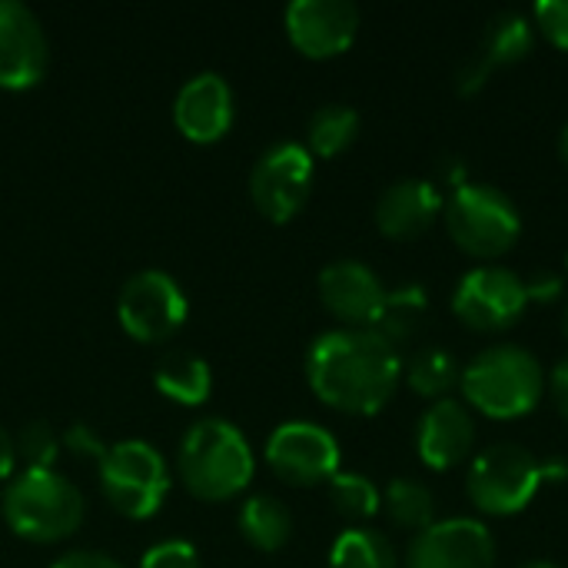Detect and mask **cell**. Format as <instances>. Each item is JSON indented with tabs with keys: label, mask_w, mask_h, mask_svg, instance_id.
<instances>
[{
	"label": "cell",
	"mask_w": 568,
	"mask_h": 568,
	"mask_svg": "<svg viewBox=\"0 0 568 568\" xmlns=\"http://www.w3.org/2000/svg\"><path fill=\"white\" fill-rule=\"evenodd\" d=\"M306 379L326 406L369 416L393 399L403 379V356L373 326H336L310 343Z\"/></svg>",
	"instance_id": "1"
},
{
	"label": "cell",
	"mask_w": 568,
	"mask_h": 568,
	"mask_svg": "<svg viewBox=\"0 0 568 568\" xmlns=\"http://www.w3.org/2000/svg\"><path fill=\"white\" fill-rule=\"evenodd\" d=\"M176 469L196 499L220 503L233 499L250 486L256 473V456L236 423L223 416H203L183 433L176 449Z\"/></svg>",
	"instance_id": "2"
},
{
	"label": "cell",
	"mask_w": 568,
	"mask_h": 568,
	"mask_svg": "<svg viewBox=\"0 0 568 568\" xmlns=\"http://www.w3.org/2000/svg\"><path fill=\"white\" fill-rule=\"evenodd\" d=\"M459 386L469 409H479L493 419H516L536 409L542 399L546 373L526 346L496 343L469 359Z\"/></svg>",
	"instance_id": "3"
},
{
	"label": "cell",
	"mask_w": 568,
	"mask_h": 568,
	"mask_svg": "<svg viewBox=\"0 0 568 568\" xmlns=\"http://www.w3.org/2000/svg\"><path fill=\"white\" fill-rule=\"evenodd\" d=\"M0 509L7 526L30 542H57L67 539L87 513L83 493L73 479L57 469L23 466L3 486Z\"/></svg>",
	"instance_id": "4"
},
{
	"label": "cell",
	"mask_w": 568,
	"mask_h": 568,
	"mask_svg": "<svg viewBox=\"0 0 568 568\" xmlns=\"http://www.w3.org/2000/svg\"><path fill=\"white\" fill-rule=\"evenodd\" d=\"M446 230L456 240V246L469 256L493 260L513 250V243L523 233L519 206L509 193H503L493 183H459L443 203Z\"/></svg>",
	"instance_id": "5"
},
{
	"label": "cell",
	"mask_w": 568,
	"mask_h": 568,
	"mask_svg": "<svg viewBox=\"0 0 568 568\" xmlns=\"http://www.w3.org/2000/svg\"><path fill=\"white\" fill-rule=\"evenodd\" d=\"M97 466L106 499L130 519H150L170 493V466L146 439L110 443Z\"/></svg>",
	"instance_id": "6"
},
{
	"label": "cell",
	"mask_w": 568,
	"mask_h": 568,
	"mask_svg": "<svg viewBox=\"0 0 568 568\" xmlns=\"http://www.w3.org/2000/svg\"><path fill=\"white\" fill-rule=\"evenodd\" d=\"M542 486V463L519 443H493L473 463L466 476L469 503L486 516L523 513Z\"/></svg>",
	"instance_id": "7"
},
{
	"label": "cell",
	"mask_w": 568,
	"mask_h": 568,
	"mask_svg": "<svg viewBox=\"0 0 568 568\" xmlns=\"http://www.w3.org/2000/svg\"><path fill=\"white\" fill-rule=\"evenodd\" d=\"M116 316L133 339L160 343L170 339L186 323L190 300L173 273L160 266H146L123 280L116 293Z\"/></svg>",
	"instance_id": "8"
},
{
	"label": "cell",
	"mask_w": 568,
	"mask_h": 568,
	"mask_svg": "<svg viewBox=\"0 0 568 568\" xmlns=\"http://www.w3.org/2000/svg\"><path fill=\"white\" fill-rule=\"evenodd\" d=\"M313 173H316V163L306 143L276 140L256 156L250 170V196L266 220L286 223L310 200Z\"/></svg>",
	"instance_id": "9"
},
{
	"label": "cell",
	"mask_w": 568,
	"mask_h": 568,
	"mask_svg": "<svg viewBox=\"0 0 568 568\" xmlns=\"http://www.w3.org/2000/svg\"><path fill=\"white\" fill-rule=\"evenodd\" d=\"M529 306L526 276L506 266H476L469 270L453 293V313L479 333L509 329Z\"/></svg>",
	"instance_id": "10"
},
{
	"label": "cell",
	"mask_w": 568,
	"mask_h": 568,
	"mask_svg": "<svg viewBox=\"0 0 568 568\" xmlns=\"http://www.w3.org/2000/svg\"><path fill=\"white\" fill-rule=\"evenodd\" d=\"M266 463L293 486H316L339 473V443L320 423L286 419L266 439Z\"/></svg>",
	"instance_id": "11"
},
{
	"label": "cell",
	"mask_w": 568,
	"mask_h": 568,
	"mask_svg": "<svg viewBox=\"0 0 568 568\" xmlns=\"http://www.w3.org/2000/svg\"><path fill=\"white\" fill-rule=\"evenodd\" d=\"M406 568H496V539L486 523L449 516L416 532Z\"/></svg>",
	"instance_id": "12"
},
{
	"label": "cell",
	"mask_w": 568,
	"mask_h": 568,
	"mask_svg": "<svg viewBox=\"0 0 568 568\" xmlns=\"http://www.w3.org/2000/svg\"><path fill=\"white\" fill-rule=\"evenodd\" d=\"M50 63V40L23 0H0V87L27 90Z\"/></svg>",
	"instance_id": "13"
},
{
	"label": "cell",
	"mask_w": 568,
	"mask_h": 568,
	"mask_svg": "<svg viewBox=\"0 0 568 568\" xmlns=\"http://www.w3.org/2000/svg\"><path fill=\"white\" fill-rule=\"evenodd\" d=\"M286 37L306 57H336L359 33V7L353 0H293L283 13Z\"/></svg>",
	"instance_id": "14"
},
{
	"label": "cell",
	"mask_w": 568,
	"mask_h": 568,
	"mask_svg": "<svg viewBox=\"0 0 568 568\" xmlns=\"http://www.w3.org/2000/svg\"><path fill=\"white\" fill-rule=\"evenodd\" d=\"M532 43H536V27H532V20L526 13H519V10L493 13L486 20V27H483V37H479L476 50L459 63V73H456L459 93L479 90L496 67L523 60L532 50Z\"/></svg>",
	"instance_id": "15"
},
{
	"label": "cell",
	"mask_w": 568,
	"mask_h": 568,
	"mask_svg": "<svg viewBox=\"0 0 568 568\" xmlns=\"http://www.w3.org/2000/svg\"><path fill=\"white\" fill-rule=\"evenodd\" d=\"M233 87L223 73L216 70H200L193 73L173 100V123L183 136L196 143H213L220 140L230 123H233Z\"/></svg>",
	"instance_id": "16"
},
{
	"label": "cell",
	"mask_w": 568,
	"mask_h": 568,
	"mask_svg": "<svg viewBox=\"0 0 568 568\" xmlns=\"http://www.w3.org/2000/svg\"><path fill=\"white\" fill-rule=\"evenodd\" d=\"M320 300L346 326H373L386 300V283L363 260H333L320 273Z\"/></svg>",
	"instance_id": "17"
},
{
	"label": "cell",
	"mask_w": 568,
	"mask_h": 568,
	"mask_svg": "<svg viewBox=\"0 0 568 568\" xmlns=\"http://www.w3.org/2000/svg\"><path fill=\"white\" fill-rule=\"evenodd\" d=\"M473 446H476V419H473V409L466 403L453 399V396L429 403V409L423 413L419 429H416L419 459L429 469L446 473V469L463 466L473 456Z\"/></svg>",
	"instance_id": "18"
},
{
	"label": "cell",
	"mask_w": 568,
	"mask_h": 568,
	"mask_svg": "<svg viewBox=\"0 0 568 568\" xmlns=\"http://www.w3.org/2000/svg\"><path fill=\"white\" fill-rule=\"evenodd\" d=\"M443 203L446 196L433 180L399 176L376 200V226L393 240H413L439 220Z\"/></svg>",
	"instance_id": "19"
},
{
	"label": "cell",
	"mask_w": 568,
	"mask_h": 568,
	"mask_svg": "<svg viewBox=\"0 0 568 568\" xmlns=\"http://www.w3.org/2000/svg\"><path fill=\"white\" fill-rule=\"evenodd\" d=\"M429 326V296L419 283H403L386 290V300L373 320V329L389 339L396 349L419 339L423 329Z\"/></svg>",
	"instance_id": "20"
},
{
	"label": "cell",
	"mask_w": 568,
	"mask_h": 568,
	"mask_svg": "<svg viewBox=\"0 0 568 568\" xmlns=\"http://www.w3.org/2000/svg\"><path fill=\"white\" fill-rule=\"evenodd\" d=\"M153 383L166 399L180 406H200L213 393V369L193 349H166L153 369Z\"/></svg>",
	"instance_id": "21"
},
{
	"label": "cell",
	"mask_w": 568,
	"mask_h": 568,
	"mask_svg": "<svg viewBox=\"0 0 568 568\" xmlns=\"http://www.w3.org/2000/svg\"><path fill=\"white\" fill-rule=\"evenodd\" d=\"M236 526H240L243 539L263 552L283 549L293 536V516H290L286 503L270 493H256V496L243 499Z\"/></svg>",
	"instance_id": "22"
},
{
	"label": "cell",
	"mask_w": 568,
	"mask_h": 568,
	"mask_svg": "<svg viewBox=\"0 0 568 568\" xmlns=\"http://www.w3.org/2000/svg\"><path fill=\"white\" fill-rule=\"evenodd\" d=\"M406 383L413 386V393H419L423 399H446L459 379H463V366L459 359L443 349V346H423L419 353H413V359L403 366Z\"/></svg>",
	"instance_id": "23"
},
{
	"label": "cell",
	"mask_w": 568,
	"mask_h": 568,
	"mask_svg": "<svg viewBox=\"0 0 568 568\" xmlns=\"http://www.w3.org/2000/svg\"><path fill=\"white\" fill-rule=\"evenodd\" d=\"M329 568H399L393 542L366 526L343 529L329 549Z\"/></svg>",
	"instance_id": "24"
},
{
	"label": "cell",
	"mask_w": 568,
	"mask_h": 568,
	"mask_svg": "<svg viewBox=\"0 0 568 568\" xmlns=\"http://www.w3.org/2000/svg\"><path fill=\"white\" fill-rule=\"evenodd\" d=\"M383 509L393 519V526L409 529V532H423L436 523V499H433L429 486L419 479H409V476H396L386 486Z\"/></svg>",
	"instance_id": "25"
},
{
	"label": "cell",
	"mask_w": 568,
	"mask_h": 568,
	"mask_svg": "<svg viewBox=\"0 0 568 568\" xmlns=\"http://www.w3.org/2000/svg\"><path fill=\"white\" fill-rule=\"evenodd\" d=\"M359 133V113L349 103H326L306 123V150L313 156L343 153Z\"/></svg>",
	"instance_id": "26"
},
{
	"label": "cell",
	"mask_w": 568,
	"mask_h": 568,
	"mask_svg": "<svg viewBox=\"0 0 568 568\" xmlns=\"http://www.w3.org/2000/svg\"><path fill=\"white\" fill-rule=\"evenodd\" d=\"M329 499H333V506H336L339 516L356 519V523L373 519V516L383 509V493H379V486H376L369 476H363V473H343V469H339V473L329 479Z\"/></svg>",
	"instance_id": "27"
},
{
	"label": "cell",
	"mask_w": 568,
	"mask_h": 568,
	"mask_svg": "<svg viewBox=\"0 0 568 568\" xmlns=\"http://www.w3.org/2000/svg\"><path fill=\"white\" fill-rule=\"evenodd\" d=\"M13 443H17V456H23L27 466H33V469H53V463L60 456V446H63L60 433L43 419L23 423L20 433L13 436Z\"/></svg>",
	"instance_id": "28"
},
{
	"label": "cell",
	"mask_w": 568,
	"mask_h": 568,
	"mask_svg": "<svg viewBox=\"0 0 568 568\" xmlns=\"http://www.w3.org/2000/svg\"><path fill=\"white\" fill-rule=\"evenodd\" d=\"M140 568H200V552L186 539H160L143 552Z\"/></svg>",
	"instance_id": "29"
},
{
	"label": "cell",
	"mask_w": 568,
	"mask_h": 568,
	"mask_svg": "<svg viewBox=\"0 0 568 568\" xmlns=\"http://www.w3.org/2000/svg\"><path fill=\"white\" fill-rule=\"evenodd\" d=\"M532 13H536V27L556 47L568 50V0H539Z\"/></svg>",
	"instance_id": "30"
},
{
	"label": "cell",
	"mask_w": 568,
	"mask_h": 568,
	"mask_svg": "<svg viewBox=\"0 0 568 568\" xmlns=\"http://www.w3.org/2000/svg\"><path fill=\"white\" fill-rule=\"evenodd\" d=\"M63 439V446L70 449V453H77V456H87V459H103V453H106V443L100 439V433L93 429V426H87V423H70L67 426V433L60 436Z\"/></svg>",
	"instance_id": "31"
},
{
	"label": "cell",
	"mask_w": 568,
	"mask_h": 568,
	"mask_svg": "<svg viewBox=\"0 0 568 568\" xmlns=\"http://www.w3.org/2000/svg\"><path fill=\"white\" fill-rule=\"evenodd\" d=\"M50 568H126L120 559H113L110 552H100V549H73V552H63Z\"/></svg>",
	"instance_id": "32"
},
{
	"label": "cell",
	"mask_w": 568,
	"mask_h": 568,
	"mask_svg": "<svg viewBox=\"0 0 568 568\" xmlns=\"http://www.w3.org/2000/svg\"><path fill=\"white\" fill-rule=\"evenodd\" d=\"M526 290H529V303L532 300H556L559 293H566V283H562L559 273L539 270V273L526 276Z\"/></svg>",
	"instance_id": "33"
},
{
	"label": "cell",
	"mask_w": 568,
	"mask_h": 568,
	"mask_svg": "<svg viewBox=\"0 0 568 568\" xmlns=\"http://www.w3.org/2000/svg\"><path fill=\"white\" fill-rule=\"evenodd\" d=\"M549 396H552L556 409L562 413V419H568V356L549 373Z\"/></svg>",
	"instance_id": "34"
},
{
	"label": "cell",
	"mask_w": 568,
	"mask_h": 568,
	"mask_svg": "<svg viewBox=\"0 0 568 568\" xmlns=\"http://www.w3.org/2000/svg\"><path fill=\"white\" fill-rule=\"evenodd\" d=\"M17 466V443L13 436L0 426V479H10Z\"/></svg>",
	"instance_id": "35"
},
{
	"label": "cell",
	"mask_w": 568,
	"mask_h": 568,
	"mask_svg": "<svg viewBox=\"0 0 568 568\" xmlns=\"http://www.w3.org/2000/svg\"><path fill=\"white\" fill-rule=\"evenodd\" d=\"M559 156H562V163L568 166V123L559 130Z\"/></svg>",
	"instance_id": "36"
},
{
	"label": "cell",
	"mask_w": 568,
	"mask_h": 568,
	"mask_svg": "<svg viewBox=\"0 0 568 568\" xmlns=\"http://www.w3.org/2000/svg\"><path fill=\"white\" fill-rule=\"evenodd\" d=\"M519 568H562V566H556V562H546V559H532V562H523Z\"/></svg>",
	"instance_id": "37"
},
{
	"label": "cell",
	"mask_w": 568,
	"mask_h": 568,
	"mask_svg": "<svg viewBox=\"0 0 568 568\" xmlns=\"http://www.w3.org/2000/svg\"><path fill=\"white\" fill-rule=\"evenodd\" d=\"M562 333H566V339H568V300H566V310H562Z\"/></svg>",
	"instance_id": "38"
},
{
	"label": "cell",
	"mask_w": 568,
	"mask_h": 568,
	"mask_svg": "<svg viewBox=\"0 0 568 568\" xmlns=\"http://www.w3.org/2000/svg\"><path fill=\"white\" fill-rule=\"evenodd\" d=\"M566 266H568V256H566Z\"/></svg>",
	"instance_id": "39"
}]
</instances>
